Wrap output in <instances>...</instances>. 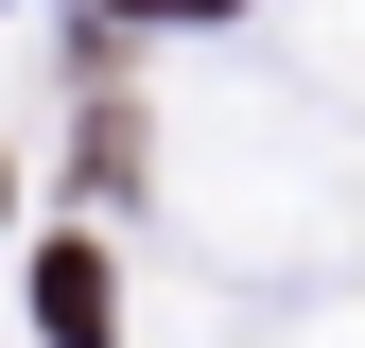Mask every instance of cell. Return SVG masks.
Wrapping results in <instances>:
<instances>
[{"mask_svg": "<svg viewBox=\"0 0 365 348\" xmlns=\"http://www.w3.org/2000/svg\"><path fill=\"white\" fill-rule=\"evenodd\" d=\"M174 18H209V0H174Z\"/></svg>", "mask_w": 365, "mask_h": 348, "instance_id": "7a4b0ae2", "label": "cell"}, {"mask_svg": "<svg viewBox=\"0 0 365 348\" xmlns=\"http://www.w3.org/2000/svg\"><path fill=\"white\" fill-rule=\"evenodd\" d=\"M35 314H53L70 348H105V261H87V244H53V279H35Z\"/></svg>", "mask_w": 365, "mask_h": 348, "instance_id": "6da1fadb", "label": "cell"}]
</instances>
